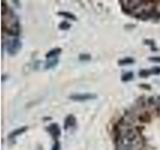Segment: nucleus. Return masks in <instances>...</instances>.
I'll list each match as a JSON object with an SVG mask.
<instances>
[{"instance_id":"obj_16","label":"nucleus","mask_w":160,"mask_h":150,"mask_svg":"<svg viewBox=\"0 0 160 150\" xmlns=\"http://www.w3.org/2000/svg\"><path fill=\"white\" fill-rule=\"evenodd\" d=\"M150 71H151V74H152V75H159L160 74V67H158V66H155V67L151 68Z\"/></svg>"},{"instance_id":"obj_18","label":"nucleus","mask_w":160,"mask_h":150,"mask_svg":"<svg viewBox=\"0 0 160 150\" xmlns=\"http://www.w3.org/2000/svg\"><path fill=\"white\" fill-rule=\"evenodd\" d=\"M150 61L152 62H157V63H160V57L159 56H153V57H149L148 58Z\"/></svg>"},{"instance_id":"obj_1","label":"nucleus","mask_w":160,"mask_h":150,"mask_svg":"<svg viewBox=\"0 0 160 150\" xmlns=\"http://www.w3.org/2000/svg\"><path fill=\"white\" fill-rule=\"evenodd\" d=\"M22 43L18 38H10L8 37L6 39V37L2 36V47L3 49L6 47L7 52L10 54V55H15L19 52V50L21 49Z\"/></svg>"},{"instance_id":"obj_5","label":"nucleus","mask_w":160,"mask_h":150,"mask_svg":"<svg viewBox=\"0 0 160 150\" xmlns=\"http://www.w3.org/2000/svg\"><path fill=\"white\" fill-rule=\"evenodd\" d=\"M152 115H151L149 112L147 111H145L143 112V113H141V114H139L138 116H137V119H138V122L139 124H141V125H143V124H147V123H149L151 122V120H152Z\"/></svg>"},{"instance_id":"obj_20","label":"nucleus","mask_w":160,"mask_h":150,"mask_svg":"<svg viewBox=\"0 0 160 150\" xmlns=\"http://www.w3.org/2000/svg\"><path fill=\"white\" fill-rule=\"evenodd\" d=\"M140 87L144 88V89H147V90H149V89H150V86L149 85H146V84H141V85H140Z\"/></svg>"},{"instance_id":"obj_14","label":"nucleus","mask_w":160,"mask_h":150,"mask_svg":"<svg viewBox=\"0 0 160 150\" xmlns=\"http://www.w3.org/2000/svg\"><path fill=\"white\" fill-rule=\"evenodd\" d=\"M151 75V71L150 69H142V70L139 71V76L141 78H147Z\"/></svg>"},{"instance_id":"obj_11","label":"nucleus","mask_w":160,"mask_h":150,"mask_svg":"<svg viewBox=\"0 0 160 150\" xmlns=\"http://www.w3.org/2000/svg\"><path fill=\"white\" fill-rule=\"evenodd\" d=\"M132 63H134V58H132V57H126V58L120 59L119 61H118V64L121 65V66L128 65V64H132Z\"/></svg>"},{"instance_id":"obj_6","label":"nucleus","mask_w":160,"mask_h":150,"mask_svg":"<svg viewBox=\"0 0 160 150\" xmlns=\"http://www.w3.org/2000/svg\"><path fill=\"white\" fill-rule=\"evenodd\" d=\"M76 123V120H75V117L73 115H68V116L65 118V121H64V129H68L71 126H73L74 124Z\"/></svg>"},{"instance_id":"obj_17","label":"nucleus","mask_w":160,"mask_h":150,"mask_svg":"<svg viewBox=\"0 0 160 150\" xmlns=\"http://www.w3.org/2000/svg\"><path fill=\"white\" fill-rule=\"evenodd\" d=\"M144 44L149 45V46H151V48H153L154 45H155V42H154V40H152V39H145Z\"/></svg>"},{"instance_id":"obj_2","label":"nucleus","mask_w":160,"mask_h":150,"mask_svg":"<svg viewBox=\"0 0 160 150\" xmlns=\"http://www.w3.org/2000/svg\"><path fill=\"white\" fill-rule=\"evenodd\" d=\"M119 3L121 4L122 10H123L124 13L132 15L133 11L141 5L142 1H138V0H121V1H119Z\"/></svg>"},{"instance_id":"obj_15","label":"nucleus","mask_w":160,"mask_h":150,"mask_svg":"<svg viewBox=\"0 0 160 150\" xmlns=\"http://www.w3.org/2000/svg\"><path fill=\"white\" fill-rule=\"evenodd\" d=\"M91 59V56L89 54H80L79 55V60L81 61H88V60Z\"/></svg>"},{"instance_id":"obj_10","label":"nucleus","mask_w":160,"mask_h":150,"mask_svg":"<svg viewBox=\"0 0 160 150\" xmlns=\"http://www.w3.org/2000/svg\"><path fill=\"white\" fill-rule=\"evenodd\" d=\"M58 14L60 16H63L64 18H66L68 20H74V21H76L77 20V17L74 15V14L70 13V12H67V11H60Z\"/></svg>"},{"instance_id":"obj_19","label":"nucleus","mask_w":160,"mask_h":150,"mask_svg":"<svg viewBox=\"0 0 160 150\" xmlns=\"http://www.w3.org/2000/svg\"><path fill=\"white\" fill-rule=\"evenodd\" d=\"M59 147H60L59 142H58V141H55V144H54L52 150H59Z\"/></svg>"},{"instance_id":"obj_4","label":"nucleus","mask_w":160,"mask_h":150,"mask_svg":"<svg viewBox=\"0 0 160 150\" xmlns=\"http://www.w3.org/2000/svg\"><path fill=\"white\" fill-rule=\"evenodd\" d=\"M46 129H47V131L50 133L51 136H52L53 139L55 141H57V139H58V137L60 135V129L58 127V125H57L56 123H52V124H50Z\"/></svg>"},{"instance_id":"obj_7","label":"nucleus","mask_w":160,"mask_h":150,"mask_svg":"<svg viewBox=\"0 0 160 150\" xmlns=\"http://www.w3.org/2000/svg\"><path fill=\"white\" fill-rule=\"evenodd\" d=\"M27 129H28V127L24 126V127H20V128H18V129H16V130H13L9 135H8V138H9V139H12V138L18 136V135H20V134H22L23 132L26 131Z\"/></svg>"},{"instance_id":"obj_9","label":"nucleus","mask_w":160,"mask_h":150,"mask_svg":"<svg viewBox=\"0 0 160 150\" xmlns=\"http://www.w3.org/2000/svg\"><path fill=\"white\" fill-rule=\"evenodd\" d=\"M58 64V58L55 57V58H51V59H48L46 63L44 64V68L45 69H50L54 67V66H56Z\"/></svg>"},{"instance_id":"obj_3","label":"nucleus","mask_w":160,"mask_h":150,"mask_svg":"<svg viewBox=\"0 0 160 150\" xmlns=\"http://www.w3.org/2000/svg\"><path fill=\"white\" fill-rule=\"evenodd\" d=\"M70 99L74 100V101H86V100H91L96 98L95 94L91 93H83V94H72L69 96Z\"/></svg>"},{"instance_id":"obj_8","label":"nucleus","mask_w":160,"mask_h":150,"mask_svg":"<svg viewBox=\"0 0 160 150\" xmlns=\"http://www.w3.org/2000/svg\"><path fill=\"white\" fill-rule=\"evenodd\" d=\"M61 51H62L61 48H54V49H52V50H50L48 53H46V55L45 56H46V58H48V59L55 58L57 55H59V54L61 53Z\"/></svg>"},{"instance_id":"obj_12","label":"nucleus","mask_w":160,"mask_h":150,"mask_svg":"<svg viewBox=\"0 0 160 150\" xmlns=\"http://www.w3.org/2000/svg\"><path fill=\"white\" fill-rule=\"evenodd\" d=\"M132 78H133V72H126V73L122 75L121 80L123 82H128L130 80H132Z\"/></svg>"},{"instance_id":"obj_13","label":"nucleus","mask_w":160,"mask_h":150,"mask_svg":"<svg viewBox=\"0 0 160 150\" xmlns=\"http://www.w3.org/2000/svg\"><path fill=\"white\" fill-rule=\"evenodd\" d=\"M58 27H59V29H61V30H68L71 27V24L68 21H66V20H64V21L59 23Z\"/></svg>"}]
</instances>
